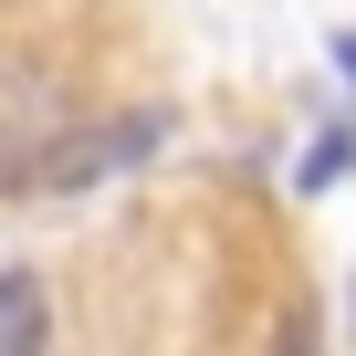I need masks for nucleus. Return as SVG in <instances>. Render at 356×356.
<instances>
[{
  "label": "nucleus",
  "instance_id": "obj_1",
  "mask_svg": "<svg viewBox=\"0 0 356 356\" xmlns=\"http://www.w3.org/2000/svg\"><path fill=\"white\" fill-rule=\"evenodd\" d=\"M53 346V293L42 273H0V356H42Z\"/></svg>",
  "mask_w": 356,
  "mask_h": 356
},
{
  "label": "nucleus",
  "instance_id": "obj_2",
  "mask_svg": "<svg viewBox=\"0 0 356 356\" xmlns=\"http://www.w3.org/2000/svg\"><path fill=\"white\" fill-rule=\"evenodd\" d=\"M346 168H356V136L335 126V136H314V157H304V189H335Z\"/></svg>",
  "mask_w": 356,
  "mask_h": 356
},
{
  "label": "nucleus",
  "instance_id": "obj_3",
  "mask_svg": "<svg viewBox=\"0 0 356 356\" xmlns=\"http://www.w3.org/2000/svg\"><path fill=\"white\" fill-rule=\"evenodd\" d=\"M283 356H314V346H304V335H283Z\"/></svg>",
  "mask_w": 356,
  "mask_h": 356
}]
</instances>
